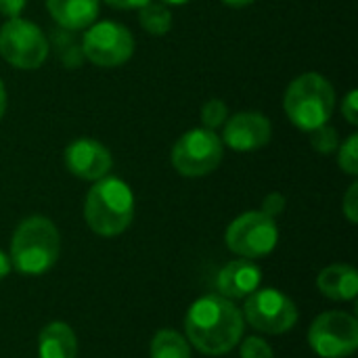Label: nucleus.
<instances>
[{"label": "nucleus", "mask_w": 358, "mask_h": 358, "mask_svg": "<svg viewBox=\"0 0 358 358\" xmlns=\"http://www.w3.org/2000/svg\"><path fill=\"white\" fill-rule=\"evenodd\" d=\"M84 59L96 67L124 65L134 52V38L130 29L115 21H101L88 27L82 38Z\"/></svg>", "instance_id": "10"}, {"label": "nucleus", "mask_w": 358, "mask_h": 358, "mask_svg": "<svg viewBox=\"0 0 358 358\" xmlns=\"http://www.w3.org/2000/svg\"><path fill=\"white\" fill-rule=\"evenodd\" d=\"M224 145L222 138L208 128L187 130L172 147V166L178 174L199 178L214 172L222 162Z\"/></svg>", "instance_id": "5"}, {"label": "nucleus", "mask_w": 358, "mask_h": 358, "mask_svg": "<svg viewBox=\"0 0 358 358\" xmlns=\"http://www.w3.org/2000/svg\"><path fill=\"white\" fill-rule=\"evenodd\" d=\"M10 273V258H6V254L0 250V281Z\"/></svg>", "instance_id": "29"}, {"label": "nucleus", "mask_w": 358, "mask_h": 358, "mask_svg": "<svg viewBox=\"0 0 358 358\" xmlns=\"http://www.w3.org/2000/svg\"><path fill=\"white\" fill-rule=\"evenodd\" d=\"M260 281H262V271L258 268V264H254L248 258L233 260L218 273L216 289L218 296L227 300H241L248 298L252 292H256Z\"/></svg>", "instance_id": "13"}, {"label": "nucleus", "mask_w": 358, "mask_h": 358, "mask_svg": "<svg viewBox=\"0 0 358 358\" xmlns=\"http://www.w3.org/2000/svg\"><path fill=\"white\" fill-rule=\"evenodd\" d=\"M224 239L233 254L254 260L268 256L277 248L279 229L275 218L262 212H245L229 224Z\"/></svg>", "instance_id": "7"}, {"label": "nucleus", "mask_w": 358, "mask_h": 358, "mask_svg": "<svg viewBox=\"0 0 358 358\" xmlns=\"http://www.w3.org/2000/svg\"><path fill=\"white\" fill-rule=\"evenodd\" d=\"M84 218L90 231L101 237L122 235L134 218V195L130 187L115 176L96 180L84 201Z\"/></svg>", "instance_id": "2"}, {"label": "nucleus", "mask_w": 358, "mask_h": 358, "mask_svg": "<svg viewBox=\"0 0 358 358\" xmlns=\"http://www.w3.org/2000/svg\"><path fill=\"white\" fill-rule=\"evenodd\" d=\"M61 237L44 216L25 218L10 241V264L23 275H44L59 258Z\"/></svg>", "instance_id": "3"}, {"label": "nucleus", "mask_w": 358, "mask_h": 358, "mask_svg": "<svg viewBox=\"0 0 358 358\" xmlns=\"http://www.w3.org/2000/svg\"><path fill=\"white\" fill-rule=\"evenodd\" d=\"M105 2L113 8H126L128 10V8H141L151 0H105Z\"/></svg>", "instance_id": "28"}, {"label": "nucleus", "mask_w": 358, "mask_h": 358, "mask_svg": "<svg viewBox=\"0 0 358 358\" xmlns=\"http://www.w3.org/2000/svg\"><path fill=\"white\" fill-rule=\"evenodd\" d=\"M319 292L336 302L355 300L358 294V273L348 264H334L319 273Z\"/></svg>", "instance_id": "15"}, {"label": "nucleus", "mask_w": 358, "mask_h": 358, "mask_svg": "<svg viewBox=\"0 0 358 358\" xmlns=\"http://www.w3.org/2000/svg\"><path fill=\"white\" fill-rule=\"evenodd\" d=\"M113 157L109 149L92 138H78L65 149V168L82 180H101L109 174Z\"/></svg>", "instance_id": "12"}, {"label": "nucleus", "mask_w": 358, "mask_h": 358, "mask_svg": "<svg viewBox=\"0 0 358 358\" xmlns=\"http://www.w3.org/2000/svg\"><path fill=\"white\" fill-rule=\"evenodd\" d=\"M229 120V109L220 99H210L208 103H203L201 107V124L208 130H216L220 126H224V122Z\"/></svg>", "instance_id": "22"}, {"label": "nucleus", "mask_w": 358, "mask_h": 358, "mask_svg": "<svg viewBox=\"0 0 358 358\" xmlns=\"http://www.w3.org/2000/svg\"><path fill=\"white\" fill-rule=\"evenodd\" d=\"M285 210V197L281 193H268L262 201V214L271 216V218H277L281 212Z\"/></svg>", "instance_id": "25"}, {"label": "nucleus", "mask_w": 358, "mask_h": 358, "mask_svg": "<svg viewBox=\"0 0 358 358\" xmlns=\"http://www.w3.org/2000/svg\"><path fill=\"white\" fill-rule=\"evenodd\" d=\"M40 358H78V338L63 321L48 323L38 338Z\"/></svg>", "instance_id": "16"}, {"label": "nucleus", "mask_w": 358, "mask_h": 358, "mask_svg": "<svg viewBox=\"0 0 358 358\" xmlns=\"http://www.w3.org/2000/svg\"><path fill=\"white\" fill-rule=\"evenodd\" d=\"M27 0H0V13L8 19L19 17L25 8Z\"/></svg>", "instance_id": "27"}, {"label": "nucleus", "mask_w": 358, "mask_h": 358, "mask_svg": "<svg viewBox=\"0 0 358 358\" xmlns=\"http://www.w3.org/2000/svg\"><path fill=\"white\" fill-rule=\"evenodd\" d=\"M227 6H233V8H243V6H250L252 2H256V0H222Z\"/></svg>", "instance_id": "30"}, {"label": "nucleus", "mask_w": 358, "mask_h": 358, "mask_svg": "<svg viewBox=\"0 0 358 358\" xmlns=\"http://www.w3.org/2000/svg\"><path fill=\"white\" fill-rule=\"evenodd\" d=\"M273 348L262 338H248L241 344V358H273Z\"/></svg>", "instance_id": "23"}, {"label": "nucleus", "mask_w": 358, "mask_h": 358, "mask_svg": "<svg viewBox=\"0 0 358 358\" xmlns=\"http://www.w3.org/2000/svg\"><path fill=\"white\" fill-rule=\"evenodd\" d=\"M342 210L346 214V218L357 224L358 222V182H352L344 195V201H342Z\"/></svg>", "instance_id": "24"}, {"label": "nucleus", "mask_w": 358, "mask_h": 358, "mask_svg": "<svg viewBox=\"0 0 358 358\" xmlns=\"http://www.w3.org/2000/svg\"><path fill=\"white\" fill-rule=\"evenodd\" d=\"M4 111H6V88H4V84L0 80V120L4 115Z\"/></svg>", "instance_id": "31"}, {"label": "nucleus", "mask_w": 358, "mask_h": 358, "mask_svg": "<svg viewBox=\"0 0 358 358\" xmlns=\"http://www.w3.org/2000/svg\"><path fill=\"white\" fill-rule=\"evenodd\" d=\"M273 128L264 113L239 111L224 122L222 143L239 153H250L264 147L271 141Z\"/></svg>", "instance_id": "11"}, {"label": "nucleus", "mask_w": 358, "mask_h": 358, "mask_svg": "<svg viewBox=\"0 0 358 358\" xmlns=\"http://www.w3.org/2000/svg\"><path fill=\"white\" fill-rule=\"evenodd\" d=\"M243 317L254 329L281 336L298 323V308L279 289H256L245 298Z\"/></svg>", "instance_id": "8"}, {"label": "nucleus", "mask_w": 358, "mask_h": 358, "mask_svg": "<svg viewBox=\"0 0 358 358\" xmlns=\"http://www.w3.org/2000/svg\"><path fill=\"white\" fill-rule=\"evenodd\" d=\"M138 23L151 36H166L172 27V13L166 4L151 0L145 6H141Z\"/></svg>", "instance_id": "18"}, {"label": "nucleus", "mask_w": 358, "mask_h": 358, "mask_svg": "<svg viewBox=\"0 0 358 358\" xmlns=\"http://www.w3.org/2000/svg\"><path fill=\"white\" fill-rule=\"evenodd\" d=\"M241 310L222 296H203L191 304L185 317L187 342L208 357L231 352L243 336Z\"/></svg>", "instance_id": "1"}, {"label": "nucleus", "mask_w": 358, "mask_h": 358, "mask_svg": "<svg viewBox=\"0 0 358 358\" xmlns=\"http://www.w3.org/2000/svg\"><path fill=\"white\" fill-rule=\"evenodd\" d=\"M50 17L69 31L86 29L99 17L101 0H46Z\"/></svg>", "instance_id": "14"}, {"label": "nucleus", "mask_w": 358, "mask_h": 358, "mask_svg": "<svg viewBox=\"0 0 358 358\" xmlns=\"http://www.w3.org/2000/svg\"><path fill=\"white\" fill-rule=\"evenodd\" d=\"M151 358H191V346L178 331L162 329L151 340Z\"/></svg>", "instance_id": "17"}, {"label": "nucleus", "mask_w": 358, "mask_h": 358, "mask_svg": "<svg viewBox=\"0 0 358 358\" xmlns=\"http://www.w3.org/2000/svg\"><path fill=\"white\" fill-rule=\"evenodd\" d=\"M308 344L323 358L350 357L358 348V321L340 310L323 313L310 325Z\"/></svg>", "instance_id": "9"}, {"label": "nucleus", "mask_w": 358, "mask_h": 358, "mask_svg": "<svg viewBox=\"0 0 358 358\" xmlns=\"http://www.w3.org/2000/svg\"><path fill=\"white\" fill-rule=\"evenodd\" d=\"M0 57L17 69H38L48 57V40L36 23L13 17L0 27Z\"/></svg>", "instance_id": "6"}, {"label": "nucleus", "mask_w": 358, "mask_h": 358, "mask_svg": "<svg viewBox=\"0 0 358 358\" xmlns=\"http://www.w3.org/2000/svg\"><path fill=\"white\" fill-rule=\"evenodd\" d=\"M342 115L352 124L357 126L358 124V92L357 90H350L344 101H342Z\"/></svg>", "instance_id": "26"}, {"label": "nucleus", "mask_w": 358, "mask_h": 358, "mask_svg": "<svg viewBox=\"0 0 358 358\" xmlns=\"http://www.w3.org/2000/svg\"><path fill=\"white\" fill-rule=\"evenodd\" d=\"M338 166L342 168V172L350 176L358 174V134H350L338 147Z\"/></svg>", "instance_id": "21"}, {"label": "nucleus", "mask_w": 358, "mask_h": 358, "mask_svg": "<svg viewBox=\"0 0 358 358\" xmlns=\"http://www.w3.org/2000/svg\"><path fill=\"white\" fill-rule=\"evenodd\" d=\"M283 107L296 128L310 132L329 122L336 107V90L325 76L302 73L287 86Z\"/></svg>", "instance_id": "4"}, {"label": "nucleus", "mask_w": 358, "mask_h": 358, "mask_svg": "<svg viewBox=\"0 0 358 358\" xmlns=\"http://www.w3.org/2000/svg\"><path fill=\"white\" fill-rule=\"evenodd\" d=\"M52 44L59 50V59L67 69L80 67L84 63V52H82V44H78L76 36L69 29H59L52 31Z\"/></svg>", "instance_id": "19"}, {"label": "nucleus", "mask_w": 358, "mask_h": 358, "mask_svg": "<svg viewBox=\"0 0 358 358\" xmlns=\"http://www.w3.org/2000/svg\"><path fill=\"white\" fill-rule=\"evenodd\" d=\"M310 134V145L317 153L321 155H331L338 151L340 147V136H338V130L329 124H323L315 130L308 132Z\"/></svg>", "instance_id": "20"}, {"label": "nucleus", "mask_w": 358, "mask_h": 358, "mask_svg": "<svg viewBox=\"0 0 358 358\" xmlns=\"http://www.w3.org/2000/svg\"><path fill=\"white\" fill-rule=\"evenodd\" d=\"M189 0H162V4L166 6H180V4H187Z\"/></svg>", "instance_id": "32"}]
</instances>
